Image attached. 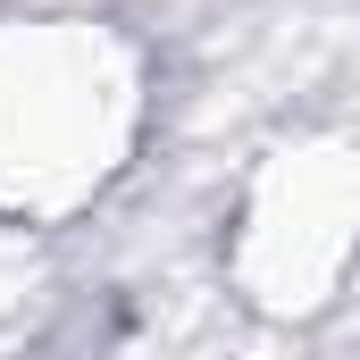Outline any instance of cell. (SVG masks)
Returning <instances> with one entry per match:
<instances>
[{
	"label": "cell",
	"mask_w": 360,
	"mask_h": 360,
	"mask_svg": "<svg viewBox=\"0 0 360 360\" xmlns=\"http://www.w3.org/2000/svg\"><path fill=\"white\" fill-rule=\"evenodd\" d=\"M360 260V151L293 143L243 184L235 276L260 310H310Z\"/></svg>",
	"instance_id": "2"
},
{
	"label": "cell",
	"mask_w": 360,
	"mask_h": 360,
	"mask_svg": "<svg viewBox=\"0 0 360 360\" xmlns=\"http://www.w3.org/2000/svg\"><path fill=\"white\" fill-rule=\"evenodd\" d=\"M143 134V59L92 17L0 25V218L59 226L101 201Z\"/></svg>",
	"instance_id": "1"
}]
</instances>
